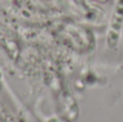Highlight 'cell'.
Returning <instances> with one entry per match:
<instances>
[{"instance_id": "6da1fadb", "label": "cell", "mask_w": 123, "mask_h": 122, "mask_svg": "<svg viewBox=\"0 0 123 122\" xmlns=\"http://www.w3.org/2000/svg\"><path fill=\"white\" fill-rule=\"evenodd\" d=\"M123 26V0H117L111 14L110 24L107 34V43L110 49H116L118 45Z\"/></svg>"}]
</instances>
